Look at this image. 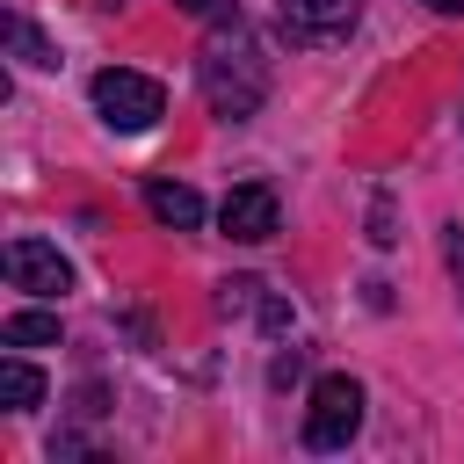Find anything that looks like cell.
<instances>
[{"label":"cell","mask_w":464,"mask_h":464,"mask_svg":"<svg viewBox=\"0 0 464 464\" xmlns=\"http://www.w3.org/2000/svg\"><path fill=\"white\" fill-rule=\"evenodd\" d=\"M145 210H152L160 225H174V232H196V225H203V196H196L188 181H152V188H145Z\"/></svg>","instance_id":"ba28073f"},{"label":"cell","mask_w":464,"mask_h":464,"mask_svg":"<svg viewBox=\"0 0 464 464\" xmlns=\"http://www.w3.org/2000/svg\"><path fill=\"white\" fill-rule=\"evenodd\" d=\"M450 261H457V276H464V232H450Z\"/></svg>","instance_id":"9a60e30c"},{"label":"cell","mask_w":464,"mask_h":464,"mask_svg":"<svg viewBox=\"0 0 464 464\" xmlns=\"http://www.w3.org/2000/svg\"><path fill=\"white\" fill-rule=\"evenodd\" d=\"M355 0H276V22L290 44H341L355 29Z\"/></svg>","instance_id":"5b68a950"},{"label":"cell","mask_w":464,"mask_h":464,"mask_svg":"<svg viewBox=\"0 0 464 464\" xmlns=\"http://www.w3.org/2000/svg\"><path fill=\"white\" fill-rule=\"evenodd\" d=\"M0 341H7V348H51V341H58V312H7Z\"/></svg>","instance_id":"9c48e42d"},{"label":"cell","mask_w":464,"mask_h":464,"mask_svg":"<svg viewBox=\"0 0 464 464\" xmlns=\"http://www.w3.org/2000/svg\"><path fill=\"white\" fill-rule=\"evenodd\" d=\"M7 44L22 51V65H58V51H51V44H44V36H36L22 14H7Z\"/></svg>","instance_id":"8fae6325"},{"label":"cell","mask_w":464,"mask_h":464,"mask_svg":"<svg viewBox=\"0 0 464 464\" xmlns=\"http://www.w3.org/2000/svg\"><path fill=\"white\" fill-rule=\"evenodd\" d=\"M362 428V384L355 377H319L312 384V413H304V450H348Z\"/></svg>","instance_id":"3957f363"},{"label":"cell","mask_w":464,"mask_h":464,"mask_svg":"<svg viewBox=\"0 0 464 464\" xmlns=\"http://www.w3.org/2000/svg\"><path fill=\"white\" fill-rule=\"evenodd\" d=\"M174 7L196 22H239V0H174Z\"/></svg>","instance_id":"7c38bea8"},{"label":"cell","mask_w":464,"mask_h":464,"mask_svg":"<svg viewBox=\"0 0 464 464\" xmlns=\"http://www.w3.org/2000/svg\"><path fill=\"white\" fill-rule=\"evenodd\" d=\"M0 399H7L14 413L44 406V370H29V362H0Z\"/></svg>","instance_id":"30bf717a"},{"label":"cell","mask_w":464,"mask_h":464,"mask_svg":"<svg viewBox=\"0 0 464 464\" xmlns=\"http://www.w3.org/2000/svg\"><path fill=\"white\" fill-rule=\"evenodd\" d=\"M420 7H435V14H464V0H420Z\"/></svg>","instance_id":"5bb4252c"},{"label":"cell","mask_w":464,"mask_h":464,"mask_svg":"<svg viewBox=\"0 0 464 464\" xmlns=\"http://www.w3.org/2000/svg\"><path fill=\"white\" fill-rule=\"evenodd\" d=\"M218 225H225V239H246V246L276 239V225H283V210H276V188H268V181H239V188L225 196Z\"/></svg>","instance_id":"8992f818"},{"label":"cell","mask_w":464,"mask_h":464,"mask_svg":"<svg viewBox=\"0 0 464 464\" xmlns=\"http://www.w3.org/2000/svg\"><path fill=\"white\" fill-rule=\"evenodd\" d=\"M370 239H377V246H392V239H399V232H392V203H384V196L370 203Z\"/></svg>","instance_id":"4fadbf2b"},{"label":"cell","mask_w":464,"mask_h":464,"mask_svg":"<svg viewBox=\"0 0 464 464\" xmlns=\"http://www.w3.org/2000/svg\"><path fill=\"white\" fill-rule=\"evenodd\" d=\"M196 80H203V102L218 116H254L261 94H268V58L261 44L246 36V22H218V36L203 44L196 58Z\"/></svg>","instance_id":"6da1fadb"},{"label":"cell","mask_w":464,"mask_h":464,"mask_svg":"<svg viewBox=\"0 0 464 464\" xmlns=\"http://www.w3.org/2000/svg\"><path fill=\"white\" fill-rule=\"evenodd\" d=\"M0 261H7V283L29 290V297H65L72 290V261L58 246H44V239H7Z\"/></svg>","instance_id":"277c9868"},{"label":"cell","mask_w":464,"mask_h":464,"mask_svg":"<svg viewBox=\"0 0 464 464\" xmlns=\"http://www.w3.org/2000/svg\"><path fill=\"white\" fill-rule=\"evenodd\" d=\"M94 109L109 130H152L167 116V87L130 72V65H109V72H94Z\"/></svg>","instance_id":"7a4b0ae2"},{"label":"cell","mask_w":464,"mask_h":464,"mask_svg":"<svg viewBox=\"0 0 464 464\" xmlns=\"http://www.w3.org/2000/svg\"><path fill=\"white\" fill-rule=\"evenodd\" d=\"M218 312H225V319H232V312H254L268 334H283V326H290V304H283V297H268L254 276H232V283H218Z\"/></svg>","instance_id":"52a82bcc"}]
</instances>
